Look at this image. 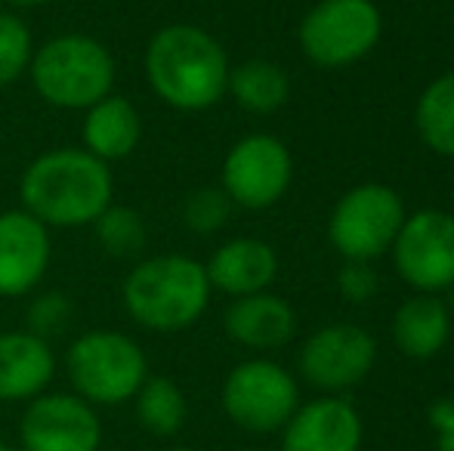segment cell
Here are the masks:
<instances>
[{
	"instance_id": "1",
	"label": "cell",
	"mask_w": 454,
	"mask_h": 451,
	"mask_svg": "<svg viewBox=\"0 0 454 451\" xmlns=\"http://www.w3.org/2000/svg\"><path fill=\"white\" fill-rule=\"evenodd\" d=\"M112 170L87 149L43 152L19 180L22 211L47 229L93 226L96 217L112 205Z\"/></svg>"
},
{
	"instance_id": "2",
	"label": "cell",
	"mask_w": 454,
	"mask_h": 451,
	"mask_svg": "<svg viewBox=\"0 0 454 451\" xmlns=\"http://www.w3.org/2000/svg\"><path fill=\"white\" fill-rule=\"evenodd\" d=\"M145 78L170 109L204 112L220 103L229 87L226 50L198 25H164L145 47Z\"/></svg>"
},
{
	"instance_id": "3",
	"label": "cell",
	"mask_w": 454,
	"mask_h": 451,
	"mask_svg": "<svg viewBox=\"0 0 454 451\" xmlns=\"http://www.w3.org/2000/svg\"><path fill=\"white\" fill-rule=\"evenodd\" d=\"M207 269L183 253L149 257L130 269L124 282V309L137 325L158 334L192 328L210 303Z\"/></svg>"
},
{
	"instance_id": "4",
	"label": "cell",
	"mask_w": 454,
	"mask_h": 451,
	"mask_svg": "<svg viewBox=\"0 0 454 451\" xmlns=\"http://www.w3.org/2000/svg\"><path fill=\"white\" fill-rule=\"evenodd\" d=\"M31 84L56 109H90L114 87V59L90 35H59L31 56Z\"/></svg>"
},
{
	"instance_id": "5",
	"label": "cell",
	"mask_w": 454,
	"mask_h": 451,
	"mask_svg": "<svg viewBox=\"0 0 454 451\" xmlns=\"http://www.w3.org/2000/svg\"><path fill=\"white\" fill-rule=\"evenodd\" d=\"M66 374L81 399L112 408L137 396L143 380L149 377V359L127 334L87 331L68 346Z\"/></svg>"
},
{
	"instance_id": "6",
	"label": "cell",
	"mask_w": 454,
	"mask_h": 451,
	"mask_svg": "<svg viewBox=\"0 0 454 451\" xmlns=\"http://www.w3.org/2000/svg\"><path fill=\"white\" fill-rule=\"evenodd\" d=\"M380 25L371 0H322L300 22V50L322 68L353 66L380 41Z\"/></svg>"
},
{
	"instance_id": "7",
	"label": "cell",
	"mask_w": 454,
	"mask_h": 451,
	"mask_svg": "<svg viewBox=\"0 0 454 451\" xmlns=\"http://www.w3.org/2000/svg\"><path fill=\"white\" fill-rule=\"evenodd\" d=\"M405 205L399 192L380 183L356 186L337 201L328 220V238L343 260H374L389 251L405 223Z\"/></svg>"
},
{
	"instance_id": "8",
	"label": "cell",
	"mask_w": 454,
	"mask_h": 451,
	"mask_svg": "<svg viewBox=\"0 0 454 451\" xmlns=\"http://www.w3.org/2000/svg\"><path fill=\"white\" fill-rule=\"evenodd\" d=\"M297 380L270 359H247L223 380V411L247 433H275L297 411Z\"/></svg>"
},
{
	"instance_id": "9",
	"label": "cell",
	"mask_w": 454,
	"mask_h": 451,
	"mask_svg": "<svg viewBox=\"0 0 454 451\" xmlns=\"http://www.w3.org/2000/svg\"><path fill=\"white\" fill-rule=\"evenodd\" d=\"M291 152L270 133H254L229 149L223 161V192L247 211L272 207L291 186Z\"/></svg>"
},
{
	"instance_id": "10",
	"label": "cell",
	"mask_w": 454,
	"mask_h": 451,
	"mask_svg": "<svg viewBox=\"0 0 454 451\" xmlns=\"http://www.w3.org/2000/svg\"><path fill=\"white\" fill-rule=\"evenodd\" d=\"M395 272L420 294L454 284V217L445 211H418L405 217L393 241Z\"/></svg>"
},
{
	"instance_id": "11",
	"label": "cell",
	"mask_w": 454,
	"mask_h": 451,
	"mask_svg": "<svg viewBox=\"0 0 454 451\" xmlns=\"http://www.w3.org/2000/svg\"><path fill=\"white\" fill-rule=\"evenodd\" d=\"M22 451H99L102 421L78 393H41L19 421Z\"/></svg>"
},
{
	"instance_id": "12",
	"label": "cell",
	"mask_w": 454,
	"mask_h": 451,
	"mask_svg": "<svg viewBox=\"0 0 454 451\" xmlns=\"http://www.w3.org/2000/svg\"><path fill=\"white\" fill-rule=\"evenodd\" d=\"M377 343L359 325H325L300 349V371L318 390H347L368 377Z\"/></svg>"
},
{
	"instance_id": "13",
	"label": "cell",
	"mask_w": 454,
	"mask_h": 451,
	"mask_svg": "<svg viewBox=\"0 0 454 451\" xmlns=\"http://www.w3.org/2000/svg\"><path fill=\"white\" fill-rule=\"evenodd\" d=\"M53 260L50 229L28 211L0 214V297H25L43 282Z\"/></svg>"
},
{
	"instance_id": "14",
	"label": "cell",
	"mask_w": 454,
	"mask_h": 451,
	"mask_svg": "<svg viewBox=\"0 0 454 451\" xmlns=\"http://www.w3.org/2000/svg\"><path fill=\"white\" fill-rule=\"evenodd\" d=\"M281 451H359L362 417L347 399H316L287 417Z\"/></svg>"
},
{
	"instance_id": "15",
	"label": "cell",
	"mask_w": 454,
	"mask_h": 451,
	"mask_svg": "<svg viewBox=\"0 0 454 451\" xmlns=\"http://www.w3.org/2000/svg\"><path fill=\"white\" fill-rule=\"evenodd\" d=\"M56 374L50 340L25 331L0 334V402H28L47 393Z\"/></svg>"
},
{
	"instance_id": "16",
	"label": "cell",
	"mask_w": 454,
	"mask_h": 451,
	"mask_svg": "<svg viewBox=\"0 0 454 451\" xmlns=\"http://www.w3.org/2000/svg\"><path fill=\"white\" fill-rule=\"evenodd\" d=\"M204 269H207L210 288L229 297H247L260 294L275 282L278 257L260 238H232L223 247H216Z\"/></svg>"
},
{
	"instance_id": "17",
	"label": "cell",
	"mask_w": 454,
	"mask_h": 451,
	"mask_svg": "<svg viewBox=\"0 0 454 451\" xmlns=\"http://www.w3.org/2000/svg\"><path fill=\"white\" fill-rule=\"evenodd\" d=\"M226 334L247 349H275L285 346L297 331V315L281 297L260 291V294L235 297L223 315Z\"/></svg>"
},
{
	"instance_id": "18",
	"label": "cell",
	"mask_w": 454,
	"mask_h": 451,
	"mask_svg": "<svg viewBox=\"0 0 454 451\" xmlns=\"http://www.w3.org/2000/svg\"><path fill=\"white\" fill-rule=\"evenodd\" d=\"M139 133H143V121H139V112L133 109V103L127 97L108 93L106 99H99V103L87 109L84 149L99 161L112 164L127 158L137 149Z\"/></svg>"
},
{
	"instance_id": "19",
	"label": "cell",
	"mask_w": 454,
	"mask_h": 451,
	"mask_svg": "<svg viewBox=\"0 0 454 451\" xmlns=\"http://www.w3.org/2000/svg\"><path fill=\"white\" fill-rule=\"evenodd\" d=\"M449 334L451 315L445 300H436L433 294H418L395 309L393 340L408 359H433L449 343Z\"/></svg>"
},
{
	"instance_id": "20",
	"label": "cell",
	"mask_w": 454,
	"mask_h": 451,
	"mask_svg": "<svg viewBox=\"0 0 454 451\" xmlns=\"http://www.w3.org/2000/svg\"><path fill=\"white\" fill-rule=\"evenodd\" d=\"M226 90L232 93L241 109L254 114H270L285 105L291 84H287V74L275 62L251 59V62H241L239 68H229Z\"/></svg>"
},
{
	"instance_id": "21",
	"label": "cell",
	"mask_w": 454,
	"mask_h": 451,
	"mask_svg": "<svg viewBox=\"0 0 454 451\" xmlns=\"http://www.w3.org/2000/svg\"><path fill=\"white\" fill-rule=\"evenodd\" d=\"M414 124L436 155L454 158V72L436 78L418 99Z\"/></svg>"
},
{
	"instance_id": "22",
	"label": "cell",
	"mask_w": 454,
	"mask_h": 451,
	"mask_svg": "<svg viewBox=\"0 0 454 451\" xmlns=\"http://www.w3.org/2000/svg\"><path fill=\"white\" fill-rule=\"evenodd\" d=\"M137 421L155 436H176L185 424L183 390L164 374H149L137 390Z\"/></svg>"
},
{
	"instance_id": "23",
	"label": "cell",
	"mask_w": 454,
	"mask_h": 451,
	"mask_svg": "<svg viewBox=\"0 0 454 451\" xmlns=\"http://www.w3.org/2000/svg\"><path fill=\"white\" fill-rule=\"evenodd\" d=\"M96 238L99 245L106 247L112 257H137L139 251L145 247V220L139 217L133 207L124 205H108L106 211L96 217Z\"/></svg>"
},
{
	"instance_id": "24",
	"label": "cell",
	"mask_w": 454,
	"mask_h": 451,
	"mask_svg": "<svg viewBox=\"0 0 454 451\" xmlns=\"http://www.w3.org/2000/svg\"><path fill=\"white\" fill-rule=\"evenodd\" d=\"M35 41H31L28 25L16 12L0 10V87H10L28 72Z\"/></svg>"
},
{
	"instance_id": "25",
	"label": "cell",
	"mask_w": 454,
	"mask_h": 451,
	"mask_svg": "<svg viewBox=\"0 0 454 451\" xmlns=\"http://www.w3.org/2000/svg\"><path fill=\"white\" fill-rule=\"evenodd\" d=\"M229 211H232V201L223 189H198L185 198V223L192 232H216L229 220Z\"/></svg>"
},
{
	"instance_id": "26",
	"label": "cell",
	"mask_w": 454,
	"mask_h": 451,
	"mask_svg": "<svg viewBox=\"0 0 454 451\" xmlns=\"http://www.w3.org/2000/svg\"><path fill=\"white\" fill-rule=\"evenodd\" d=\"M72 315H74L72 300H68L66 294H59V291H50V294H41L31 300L28 331L43 340H50V338H56V334L66 331Z\"/></svg>"
},
{
	"instance_id": "27",
	"label": "cell",
	"mask_w": 454,
	"mask_h": 451,
	"mask_svg": "<svg viewBox=\"0 0 454 451\" xmlns=\"http://www.w3.org/2000/svg\"><path fill=\"white\" fill-rule=\"evenodd\" d=\"M337 288L349 303H368L377 294V272L368 260H347L337 276Z\"/></svg>"
},
{
	"instance_id": "28",
	"label": "cell",
	"mask_w": 454,
	"mask_h": 451,
	"mask_svg": "<svg viewBox=\"0 0 454 451\" xmlns=\"http://www.w3.org/2000/svg\"><path fill=\"white\" fill-rule=\"evenodd\" d=\"M430 424L436 430V451H454V402L442 399L430 408Z\"/></svg>"
},
{
	"instance_id": "29",
	"label": "cell",
	"mask_w": 454,
	"mask_h": 451,
	"mask_svg": "<svg viewBox=\"0 0 454 451\" xmlns=\"http://www.w3.org/2000/svg\"><path fill=\"white\" fill-rule=\"evenodd\" d=\"M10 6H16V10H35V6L47 4V0H6Z\"/></svg>"
},
{
	"instance_id": "30",
	"label": "cell",
	"mask_w": 454,
	"mask_h": 451,
	"mask_svg": "<svg viewBox=\"0 0 454 451\" xmlns=\"http://www.w3.org/2000/svg\"><path fill=\"white\" fill-rule=\"evenodd\" d=\"M445 291H449V300H445V309H449V315L454 319V284H449Z\"/></svg>"
},
{
	"instance_id": "31",
	"label": "cell",
	"mask_w": 454,
	"mask_h": 451,
	"mask_svg": "<svg viewBox=\"0 0 454 451\" xmlns=\"http://www.w3.org/2000/svg\"><path fill=\"white\" fill-rule=\"evenodd\" d=\"M0 451H12L10 446H6V442H0Z\"/></svg>"
},
{
	"instance_id": "32",
	"label": "cell",
	"mask_w": 454,
	"mask_h": 451,
	"mask_svg": "<svg viewBox=\"0 0 454 451\" xmlns=\"http://www.w3.org/2000/svg\"><path fill=\"white\" fill-rule=\"evenodd\" d=\"M168 451H192V448H168Z\"/></svg>"
}]
</instances>
